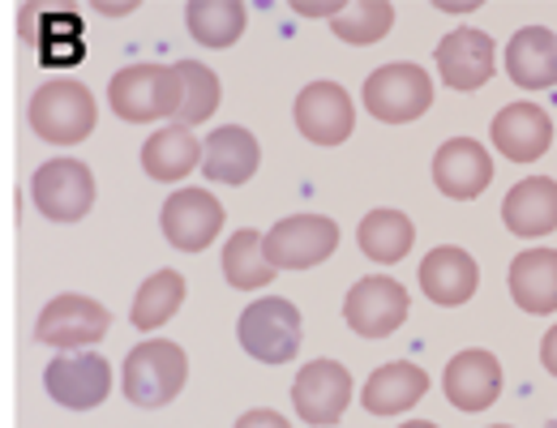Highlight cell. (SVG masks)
<instances>
[{
	"label": "cell",
	"mask_w": 557,
	"mask_h": 428,
	"mask_svg": "<svg viewBox=\"0 0 557 428\" xmlns=\"http://www.w3.org/2000/svg\"><path fill=\"white\" fill-rule=\"evenodd\" d=\"M95 121H99L95 95L73 77H57V81L39 86L30 99V129L52 146L86 142L95 134Z\"/></svg>",
	"instance_id": "cell-1"
},
{
	"label": "cell",
	"mask_w": 557,
	"mask_h": 428,
	"mask_svg": "<svg viewBox=\"0 0 557 428\" xmlns=\"http://www.w3.org/2000/svg\"><path fill=\"white\" fill-rule=\"evenodd\" d=\"M108 103L125 125L172 121L181 112V77L172 65H129L112 77Z\"/></svg>",
	"instance_id": "cell-2"
},
{
	"label": "cell",
	"mask_w": 557,
	"mask_h": 428,
	"mask_svg": "<svg viewBox=\"0 0 557 428\" xmlns=\"http://www.w3.org/2000/svg\"><path fill=\"white\" fill-rule=\"evenodd\" d=\"M189 381V356L181 343L146 339L125 360V399L134 407H163Z\"/></svg>",
	"instance_id": "cell-3"
},
{
	"label": "cell",
	"mask_w": 557,
	"mask_h": 428,
	"mask_svg": "<svg viewBox=\"0 0 557 428\" xmlns=\"http://www.w3.org/2000/svg\"><path fill=\"white\" fill-rule=\"evenodd\" d=\"M236 335H240V348L258 360V364H275L278 368V364L296 360V352H300V335H305L300 309L292 300L262 295V300H253L240 313Z\"/></svg>",
	"instance_id": "cell-4"
},
{
	"label": "cell",
	"mask_w": 557,
	"mask_h": 428,
	"mask_svg": "<svg viewBox=\"0 0 557 428\" xmlns=\"http://www.w3.org/2000/svg\"><path fill=\"white\" fill-rule=\"evenodd\" d=\"M339 249V227L326 214H292L262 236V253L275 270H309L322 266Z\"/></svg>",
	"instance_id": "cell-5"
},
{
	"label": "cell",
	"mask_w": 557,
	"mask_h": 428,
	"mask_svg": "<svg viewBox=\"0 0 557 428\" xmlns=\"http://www.w3.org/2000/svg\"><path fill=\"white\" fill-rule=\"evenodd\" d=\"M364 108L382 125H412L433 108V81L420 65H382L364 81Z\"/></svg>",
	"instance_id": "cell-6"
},
{
	"label": "cell",
	"mask_w": 557,
	"mask_h": 428,
	"mask_svg": "<svg viewBox=\"0 0 557 428\" xmlns=\"http://www.w3.org/2000/svg\"><path fill=\"white\" fill-rule=\"evenodd\" d=\"M108 330H112V313H108L99 300L65 291V295H57V300L44 304V313H39V322H35V343L73 352V348L103 343Z\"/></svg>",
	"instance_id": "cell-7"
},
{
	"label": "cell",
	"mask_w": 557,
	"mask_h": 428,
	"mask_svg": "<svg viewBox=\"0 0 557 428\" xmlns=\"http://www.w3.org/2000/svg\"><path fill=\"white\" fill-rule=\"evenodd\" d=\"M35 211L52 223H77L95 206V176L82 159H48L30 180Z\"/></svg>",
	"instance_id": "cell-8"
},
{
	"label": "cell",
	"mask_w": 557,
	"mask_h": 428,
	"mask_svg": "<svg viewBox=\"0 0 557 428\" xmlns=\"http://www.w3.org/2000/svg\"><path fill=\"white\" fill-rule=\"evenodd\" d=\"M351 403V373L339 360H313L292 381V407L305 425L331 428L344 420Z\"/></svg>",
	"instance_id": "cell-9"
},
{
	"label": "cell",
	"mask_w": 557,
	"mask_h": 428,
	"mask_svg": "<svg viewBox=\"0 0 557 428\" xmlns=\"http://www.w3.org/2000/svg\"><path fill=\"white\" fill-rule=\"evenodd\" d=\"M344 317L356 335L364 339H386L408 322V291L404 284L386 279V275H369L348 291L344 300Z\"/></svg>",
	"instance_id": "cell-10"
},
{
	"label": "cell",
	"mask_w": 557,
	"mask_h": 428,
	"mask_svg": "<svg viewBox=\"0 0 557 428\" xmlns=\"http://www.w3.org/2000/svg\"><path fill=\"white\" fill-rule=\"evenodd\" d=\"M296 129L313 146H339L356 129V108L339 81H309L296 95Z\"/></svg>",
	"instance_id": "cell-11"
},
{
	"label": "cell",
	"mask_w": 557,
	"mask_h": 428,
	"mask_svg": "<svg viewBox=\"0 0 557 428\" xmlns=\"http://www.w3.org/2000/svg\"><path fill=\"white\" fill-rule=\"evenodd\" d=\"M44 386L48 394L70 407V412H90L108 399L112 390V364L95 352H77V356H57L48 368H44Z\"/></svg>",
	"instance_id": "cell-12"
},
{
	"label": "cell",
	"mask_w": 557,
	"mask_h": 428,
	"mask_svg": "<svg viewBox=\"0 0 557 428\" xmlns=\"http://www.w3.org/2000/svg\"><path fill=\"white\" fill-rule=\"evenodd\" d=\"M159 223H163V236L181 253H202L210 240L219 236V227H223V206L207 189H181V193H172L163 202Z\"/></svg>",
	"instance_id": "cell-13"
},
{
	"label": "cell",
	"mask_w": 557,
	"mask_h": 428,
	"mask_svg": "<svg viewBox=\"0 0 557 428\" xmlns=\"http://www.w3.org/2000/svg\"><path fill=\"white\" fill-rule=\"evenodd\" d=\"M437 70L450 90H481L497 70V48L485 30L459 26L437 43Z\"/></svg>",
	"instance_id": "cell-14"
},
{
	"label": "cell",
	"mask_w": 557,
	"mask_h": 428,
	"mask_svg": "<svg viewBox=\"0 0 557 428\" xmlns=\"http://www.w3.org/2000/svg\"><path fill=\"white\" fill-rule=\"evenodd\" d=\"M488 180H493V159L476 138H450L433 154V185L455 202L481 198Z\"/></svg>",
	"instance_id": "cell-15"
},
{
	"label": "cell",
	"mask_w": 557,
	"mask_h": 428,
	"mask_svg": "<svg viewBox=\"0 0 557 428\" xmlns=\"http://www.w3.org/2000/svg\"><path fill=\"white\" fill-rule=\"evenodd\" d=\"M442 390L446 399L459 407V412H485L497 403L502 394V364L493 352L481 348H468L446 364V377H442Z\"/></svg>",
	"instance_id": "cell-16"
},
{
	"label": "cell",
	"mask_w": 557,
	"mask_h": 428,
	"mask_svg": "<svg viewBox=\"0 0 557 428\" xmlns=\"http://www.w3.org/2000/svg\"><path fill=\"white\" fill-rule=\"evenodd\" d=\"M554 142V121L541 103H510L493 116V146L510 163H532Z\"/></svg>",
	"instance_id": "cell-17"
},
{
	"label": "cell",
	"mask_w": 557,
	"mask_h": 428,
	"mask_svg": "<svg viewBox=\"0 0 557 428\" xmlns=\"http://www.w3.org/2000/svg\"><path fill=\"white\" fill-rule=\"evenodd\" d=\"M481 287V266L472 262V253L455 249V244H442L433 249L424 262H420V291L433 300V304H468Z\"/></svg>",
	"instance_id": "cell-18"
},
{
	"label": "cell",
	"mask_w": 557,
	"mask_h": 428,
	"mask_svg": "<svg viewBox=\"0 0 557 428\" xmlns=\"http://www.w3.org/2000/svg\"><path fill=\"white\" fill-rule=\"evenodd\" d=\"M258 163H262V146L240 125L214 129L202 146V172L214 185H245V180H253Z\"/></svg>",
	"instance_id": "cell-19"
},
{
	"label": "cell",
	"mask_w": 557,
	"mask_h": 428,
	"mask_svg": "<svg viewBox=\"0 0 557 428\" xmlns=\"http://www.w3.org/2000/svg\"><path fill=\"white\" fill-rule=\"evenodd\" d=\"M506 73L523 90L557 86V35L549 26H523L515 30L506 48Z\"/></svg>",
	"instance_id": "cell-20"
},
{
	"label": "cell",
	"mask_w": 557,
	"mask_h": 428,
	"mask_svg": "<svg viewBox=\"0 0 557 428\" xmlns=\"http://www.w3.org/2000/svg\"><path fill=\"white\" fill-rule=\"evenodd\" d=\"M502 223L515 236H549V231H557V180H549V176L519 180L502 202Z\"/></svg>",
	"instance_id": "cell-21"
},
{
	"label": "cell",
	"mask_w": 557,
	"mask_h": 428,
	"mask_svg": "<svg viewBox=\"0 0 557 428\" xmlns=\"http://www.w3.org/2000/svg\"><path fill=\"white\" fill-rule=\"evenodd\" d=\"M424 394H429V373L420 364L395 360V364H382L364 381L360 399H364V412H373V416H399V412L417 407Z\"/></svg>",
	"instance_id": "cell-22"
},
{
	"label": "cell",
	"mask_w": 557,
	"mask_h": 428,
	"mask_svg": "<svg viewBox=\"0 0 557 428\" xmlns=\"http://www.w3.org/2000/svg\"><path fill=\"white\" fill-rule=\"evenodd\" d=\"M510 295L523 313H557V249H528L510 266Z\"/></svg>",
	"instance_id": "cell-23"
},
{
	"label": "cell",
	"mask_w": 557,
	"mask_h": 428,
	"mask_svg": "<svg viewBox=\"0 0 557 428\" xmlns=\"http://www.w3.org/2000/svg\"><path fill=\"white\" fill-rule=\"evenodd\" d=\"M202 163V142L194 138V129H181V125H168L159 134H150L141 146V172L150 180H185L194 167Z\"/></svg>",
	"instance_id": "cell-24"
},
{
	"label": "cell",
	"mask_w": 557,
	"mask_h": 428,
	"mask_svg": "<svg viewBox=\"0 0 557 428\" xmlns=\"http://www.w3.org/2000/svg\"><path fill=\"white\" fill-rule=\"evenodd\" d=\"M356 240H360V253L369 262H404L412 253V240H417V227L404 211H369L356 227Z\"/></svg>",
	"instance_id": "cell-25"
},
{
	"label": "cell",
	"mask_w": 557,
	"mask_h": 428,
	"mask_svg": "<svg viewBox=\"0 0 557 428\" xmlns=\"http://www.w3.org/2000/svg\"><path fill=\"white\" fill-rule=\"evenodd\" d=\"M185 22H189V35L202 48H232L245 35L249 13H245L240 0H189Z\"/></svg>",
	"instance_id": "cell-26"
},
{
	"label": "cell",
	"mask_w": 557,
	"mask_h": 428,
	"mask_svg": "<svg viewBox=\"0 0 557 428\" xmlns=\"http://www.w3.org/2000/svg\"><path fill=\"white\" fill-rule=\"evenodd\" d=\"M181 304H185V275L159 270L138 287L129 322H134V330H159L163 322H172L181 313Z\"/></svg>",
	"instance_id": "cell-27"
},
{
	"label": "cell",
	"mask_w": 557,
	"mask_h": 428,
	"mask_svg": "<svg viewBox=\"0 0 557 428\" xmlns=\"http://www.w3.org/2000/svg\"><path fill=\"white\" fill-rule=\"evenodd\" d=\"M223 275L236 291H258V287H267L275 279V266L262 253V231L245 227L223 244Z\"/></svg>",
	"instance_id": "cell-28"
},
{
	"label": "cell",
	"mask_w": 557,
	"mask_h": 428,
	"mask_svg": "<svg viewBox=\"0 0 557 428\" xmlns=\"http://www.w3.org/2000/svg\"><path fill=\"white\" fill-rule=\"evenodd\" d=\"M172 70L181 77V112L172 116V125H181V129L202 125L219 108V77H214V70L198 65V61H176Z\"/></svg>",
	"instance_id": "cell-29"
},
{
	"label": "cell",
	"mask_w": 557,
	"mask_h": 428,
	"mask_svg": "<svg viewBox=\"0 0 557 428\" xmlns=\"http://www.w3.org/2000/svg\"><path fill=\"white\" fill-rule=\"evenodd\" d=\"M391 26H395V9H391L386 0H356V4H344V9L335 13V22H331V30H335L344 43H356V48L386 39Z\"/></svg>",
	"instance_id": "cell-30"
},
{
	"label": "cell",
	"mask_w": 557,
	"mask_h": 428,
	"mask_svg": "<svg viewBox=\"0 0 557 428\" xmlns=\"http://www.w3.org/2000/svg\"><path fill=\"white\" fill-rule=\"evenodd\" d=\"M236 428H292L278 412H271V407H253V412H245L240 420H236Z\"/></svg>",
	"instance_id": "cell-31"
},
{
	"label": "cell",
	"mask_w": 557,
	"mask_h": 428,
	"mask_svg": "<svg viewBox=\"0 0 557 428\" xmlns=\"http://www.w3.org/2000/svg\"><path fill=\"white\" fill-rule=\"evenodd\" d=\"M541 364H545V368L557 377V326L545 335V343H541Z\"/></svg>",
	"instance_id": "cell-32"
},
{
	"label": "cell",
	"mask_w": 557,
	"mask_h": 428,
	"mask_svg": "<svg viewBox=\"0 0 557 428\" xmlns=\"http://www.w3.org/2000/svg\"><path fill=\"white\" fill-rule=\"evenodd\" d=\"M399 428H437V425H429V420H412V425H399Z\"/></svg>",
	"instance_id": "cell-33"
},
{
	"label": "cell",
	"mask_w": 557,
	"mask_h": 428,
	"mask_svg": "<svg viewBox=\"0 0 557 428\" xmlns=\"http://www.w3.org/2000/svg\"><path fill=\"white\" fill-rule=\"evenodd\" d=\"M549 428H557V420H549Z\"/></svg>",
	"instance_id": "cell-34"
},
{
	"label": "cell",
	"mask_w": 557,
	"mask_h": 428,
	"mask_svg": "<svg viewBox=\"0 0 557 428\" xmlns=\"http://www.w3.org/2000/svg\"><path fill=\"white\" fill-rule=\"evenodd\" d=\"M493 428H510V425H493Z\"/></svg>",
	"instance_id": "cell-35"
}]
</instances>
